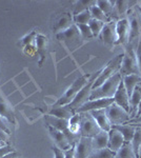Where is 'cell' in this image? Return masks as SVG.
Returning a JSON list of instances; mask_svg holds the SVG:
<instances>
[{
    "label": "cell",
    "mask_w": 141,
    "mask_h": 158,
    "mask_svg": "<svg viewBox=\"0 0 141 158\" xmlns=\"http://www.w3.org/2000/svg\"><path fill=\"white\" fill-rule=\"evenodd\" d=\"M130 22V37L127 44L132 45L136 50L141 38V10L140 6H134L129 10L126 14Z\"/></svg>",
    "instance_id": "obj_1"
},
{
    "label": "cell",
    "mask_w": 141,
    "mask_h": 158,
    "mask_svg": "<svg viewBox=\"0 0 141 158\" xmlns=\"http://www.w3.org/2000/svg\"><path fill=\"white\" fill-rule=\"evenodd\" d=\"M121 81L122 76L118 72L115 75H113L111 78L107 79L106 82L102 83L100 86L93 89L89 100H94V99L99 98H113Z\"/></svg>",
    "instance_id": "obj_2"
},
{
    "label": "cell",
    "mask_w": 141,
    "mask_h": 158,
    "mask_svg": "<svg viewBox=\"0 0 141 158\" xmlns=\"http://www.w3.org/2000/svg\"><path fill=\"white\" fill-rule=\"evenodd\" d=\"M119 73L122 77L129 75H140L137 57H136V50L130 44H126L124 47L123 58H122Z\"/></svg>",
    "instance_id": "obj_3"
},
{
    "label": "cell",
    "mask_w": 141,
    "mask_h": 158,
    "mask_svg": "<svg viewBox=\"0 0 141 158\" xmlns=\"http://www.w3.org/2000/svg\"><path fill=\"white\" fill-rule=\"evenodd\" d=\"M100 72H101V70H99V71H97L96 73L92 74L91 78L89 79V81L86 82V85H84L82 89H81L80 92H79L78 94H77L76 97L74 98V100L72 101L70 104H68V108H70L71 110H73L75 113H76L77 110H78L79 108H81V106H82L84 103L88 102V101L89 100L92 91H93L94 82L96 81V79L99 76Z\"/></svg>",
    "instance_id": "obj_4"
},
{
    "label": "cell",
    "mask_w": 141,
    "mask_h": 158,
    "mask_svg": "<svg viewBox=\"0 0 141 158\" xmlns=\"http://www.w3.org/2000/svg\"><path fill=\"white\" fill-rule=\"evenodd\" d=\"M91 75L92 74H84V75L80 76L79 78H77L76 80L72 83V85L70 88L66 90L65 93L54 104H55V106H68V104H70L72 101L74 100V98L76 97L77 94L80 92L81 89L86 85L89 79L91 78Z\"/></svg>",
    "instance_id": "obj_5"
},
{
    "label": "cell",
    "mask_w": 141,
    "mask_h": 158,
    "mask_svg": "<svg viewBox=\"0 0 141 158\" xmlns=\"http://www.w3.org/2000/svg\"><path fill=\"white\" fill-rule=\"evenodd\" d=\"M122 58H123V54L117 55L116 57H114L109 63H107L106 68L102 69L101 72L99 74V76L96 79V81L94 82L93 89L98 88V86L101 85L102 83L106 82L107 79L111 78L113 75H115L116 73L119 72L120 65H121V62H122Z\"/></svg>",
    "instance_id": "obj_6"
},
{
    "label": "cell",
    "mask_w": 141,
    "mask_h": 158,
    "mask_svg": "<svg viewBox=\"0 0 141 158\" xmlns=\"http://www.w3.org/2000/svg\"><path fill=\"white\" fill-rule=\"evenodd\" d=\"M101 132V129L95 121L89 112L80 113V134L83 137L93 138Z\"/></svg>",
    "instance_id": "obj_7"
},
{
    "label": "cell",
    "mask_w": 141,
    "mask_h": 158,
    "mask_svg": "<svg viewBox=\"0 0 141 158\" xmlns=\"http://www.w3.org/2000/svg\"><path fill=\"white\" fill-rule=\"evenodd\" d=\"M106 113L109 120L111 121L112 127L117 126V124L126 123L131 120L129 112L125 111L124 109H122L121 106H119L115 102L112 103L110 106H107L106 109Z\"/></svg>",
    "instance_id": "obj_8"
},
{
    "label": "cell",
    "mask_w": 141,
    "mask_h": 158,
    "mask_svg": "<svg viewBox=\"0 0 141 158\" xmlns=\"http://www.w3.org/2000/svg\"><path fill=\"white\" fill-rule=\"evenodd\" d=\"M112 103H114V98H99L94 99V100H89L81 108L77 110L76 113H84V112H92L97 111V110L106 109Z\"/></svg>",
    "instance_id": "obj_9"
},
{
    "label": "cell",
    "mask_w": 141,
    "mask_h": 158,
    "mask_svg": "<svg viewBox=\"0 0 141 158\" xmlns=\"http://www.w3.org/2000/svg\"><path fill=\"white\" fill-rule=\"evenodd\" d=\"M116 23L117 20H111L110 22L106 23L99 35L100 39L107 45H114L117 42Z\"/></svg>",
    "instance_id": "obj_10"
},
{
    "label": "cell",
    "mask_w": 141,
    "mask_h": 158,
    "mask_svg": "<svg viewBox=\"0 0 141 158\" xmlns=\"http://www.w3.org/2000/svg\"><path fill=\"white\" fill-rule=\"evenodd\" d=\"M116 33H117V42L116 44L126 45L130 37V22L127 17L117 20L116 23Z\"/></svg>",
    "instance_id": "obj_11"
},
{
    "label": "cell",
    "mask_w": 141,
    "mask_h": 158,
    "mask_svg": "<svg viewBox=\"0 0 141 158\" xmlns=\"http://www.w3.org/2000/svg\"><path fill=\"white\" fill-rule=\"evenodd\" d=\"M93 152V144H92V138L89 137H83L79 139V141L75 144V158H88L91 153Z\"/></svg>",
    "instance_id": "obj_12"
},
{
    "label": "cell",
    "mask_w": 141,
    "mask_h": 158,
    "mask_svg": "<svg viewBox=\"0 0 141 158\" xmlns=\"http://www.w3.org/2000/svg\"><path fill=\"white\" fill-rule=\"evenodd\" d=\"M48 133H50L51 137L53 138V140L55 141V146H57L59 149H61L62 151H66L72 147V144L70 143V141L66 138V136L64 133H62L61 131L52 128L51 126H47Z\"/></svg>",
    "instance_id": "obj_13"
},
{
    "label": "cell",
    "mask_w": 141,
    "mask_h": 158,
    "mask_svg": "<svg viewBox=\"0 0 141 158\" xmlns=\"http://www.w3.org/2000/svg\"><path fill=\"white\" fill-rule=\"evenodd\" d=\"M113 98H114L115 103L118 104L119 106H121L122 109H124L125 111H127L130 113V96L124 88L123 81L120 82V85L118 86L116 93H115Z\"/></svg>",
    "instance_id": "obj_14"
},
{
    "label": "cell",
    "mask_w": 141,
    "mask_h": 158,
    "mask_svg": "<svg viewBox=\"0 0 141 158\" xmlns=\"http://www.w3.org/2000/svg\"><path fill=\"white\" fill-rule=\"evenodd\" d=\"M57 38L61 41L65 42L68 45H72L73 43H77L80 38V33H79L78 29H77L76 24H73L71 27L65 30L64 32H61L57 34Z\"/></svg>",
    "instance_id": "obj_15"
},
{
    "label": "cell",
    "mask_w": 141,
    "mask_h": 158,
    "mask_svg": "<svg viewBox=\"0 0 141 158\" xmlns=\"http://www.w3.org/2000/svg\"><path fill=\"white\" fill-rule=\"evenodd\" d=\"M109 149L113 153H116L125 143L123 136L118 130L112 128L109 132Z\"/></svg>",
    "instance_id": "obj_16"
},
{
    "label": "cell",
    "mask_w": 141,
    "mask_h": 158,
    "mask_svg": "<svg viewBox=\"0 0 141 158\" xmlns=\"http://www.w3.org/2000/svg\"><path fill=\"white\" fill-rule=\"evenodd\" d=\"M93 118L95 119V121L97 122V124L99 126V128L101 129V131H106L109 132L112 129V123L109 120L106 113V109L102 110H97V111H92L89 112Z\"/></svg>",
    "instance_id": "obj_17"
},
{
    "label": "cell",
    "mask_w": 141,
    "mask_h": 158,
    "mask_svg": "<svg viewBox=\"0 0 141 158\" xmlns=\"http://www.w3.org/2000/svg\"><path fill=\"white\" fill-rule=\"evenodd\" d=\"M36 42V52L38 53L40 57V60L38 62L39 67H42V63L45 60V56H47V50H48V37H45L42 34H37V36L35 38Z\"/></svg>",
    "instance_id": "obj_18"
},
{
    "label": "cell",
    "mask_w": 141,
    "mask_h": 158,
    "mask_svg": "<svg viewBox=\"0 0 141 158\" xmlns=\"http://www.w3.org/2000/svg\"><path fill=\"white\" fill-rule=\"evenodd\" d=\"M0 117L4 118L6 121H9L10 124L16 126L17 121L14 112H13L11 106L7 103V101L1 96V94H0Z\"/></svg>",
    "instance_id": "obj_19"
},
{
    "label": "cell",
    "mask_w": 141,
    "mask_h": 158,
    "mask_svg": "<svg viewBox=\"0 0 141 158\" xmlns=\"http://www.w3.org/2000/svg\"><path fill=\"white\" fill-rule=\"evenodd\" d=\"M73 17L71 16L70 13H63L59 18L56 20V23L54 25L53 30L55 31V33H59L64 32L65 30H68V27H71L73 25Z\"/></svg>",
    "instance_id": "obj_20"
},
{
    "label": "cell",
    "mask_w": 141,
    "mask_h": 158,
    "mask_svg": "<svg viewBox=\"0 0 141 158\" xmlns=\"http://www.w3.org/2000/svg\"><path fill=\"white\" fill-rule=\"evenodd\" d=\"M74 114H75V112L71 110L68 106H55V104H53L52 108L48 111V115L66 119V120H68Z\"/></svg>",
    "instance_id": "obj_21"
},
{
    "label": "cell",
    "mask_w": 141,
    "mask_h": 158,
    "mask_svg": "<svg viewBox=\"0 0 141 158\" xmlns=\"http://www.w3.org/2000/svg\"><path fill=\"white\" fill-rule=\"evenodd\" d=\"M141 101V85H138L130 97V117L131 119L137 116L138 106Z\"/></svg>",
    "instance_id": "obj_22"
},
{
    "label": "cell",
    "mask_w": 141,
    "mask_h": 158,
    "mask_svg": "<svg viewBox=\"0 0 141 158\" xmlns=\"http://www.w3.org/2000/svg\"><path fill=\"white\" fill-rule=\"evenodd\" d=\"M44 119H45V122H47V126H51L52 128L58 130V131H61L62 133L68 130V120H66V119L58 118V117L48 115V114L45 115Z\"/></svg>",
    "instance_id": "obj_23"
},
{
    "label": "cell",
    "mask_w": 141,
    "mask_h": 158,
    "mask_svg": "<svg viewBox=\"0 0 141 158\" xmlns=\"http://www.w3.org/2000/svg\"><path fill=\"white\" fill-rule=\"evenodd\" d=\"M92 144H93V151L109 148V133L106 131H101L92 138Z\"/></svg>",
    "instance_id": "obj_24"
},
{
    "label": "cell",
    "mask_w": 141,
    "mask_h": 158,
    "mask_svg": "<svg viewBox=\"0 0 141 158\" xmlns=\"http://www.w3.org/2000/svg\"><path fill=\"white\" fill-rule=\"evenodd\" d=\"M122 81H123L125 90H126L127 94H129V96L131 97L135 89L141 83V76L140 75L124 76V77H122Z\"/></svg>",
    "instance_id": "obj_25"
},
{
    "label": "cell",
    "mask_w": 141,
    "mask_h": 158,
    "mask_svg": "<svg viewBox=\"0 0 141 158\" xmlns=\"http://www.w3.org/2000/svg\"><path fill=\"white\" fill-rule=\"evenodd\" d=\"M112 128L118 130V131L121 133L125 142L132 141L133 137H134V134H135V131H136V127L133 126V124H130V123L117 124V126H113Z\"/></svg>",
    "instance_id": "obj_26"
},
{
    "label": "cell",
    "mask_w": 141,
    "mask_h": 158,
    "mask_svg": "<svg viewBox=\"0 0 141 158\" xmlns=\"http://www.w3.org/2000/svg\"><path fill=\"white\" fill-rule=\"evenodd\" d=\"M115 158H138V157L135 154L131 142H125L123 146L115 153Z\"/></svg>",
    "instance_id": "obj_27"
},
{
    "label": "cell",
    "mask_w": 141,
    "mask_h": 158,
    "mask_svg": "<svg viewBox=\"0 0 141 158\" xmlns=\"http://www.w3.org/2000/svg\"><path fill=\"white\" fill-rule=\"evenodd\" d=\"M96 6L106 14V17L110 19L112 18L113 12H114L115 1H110V0H98L96 1Z\"/></svg>",
    "instance_id": "obj_28"
},
{
    "label": "cell",
    "mask_w": 141,
    "mask_h": 158,
    "mask_svg": "<svg viewBox=\"0 0 141 158\" xmlns=\"http://www.w3.org/2000/svg\"><path fill=\"white\" fill-rule=\"evenodd\" d=\"M89 11L91 13L92 19H96V20H98V21L103 22V23H107V22L111 21V19H110L109 17H106V14H104V13L96 6V2H95L94 6H92L89 7Z\"/></svg>",
    "instance_id": "obj_29"
},
{
    "label": "cell",
    "mask_w": 141,
    "mask_h": 158,
    "mask_svg": "<svg viewBox=\"0 0 141 158\" xmlns=\"http://www.w3.org/2000/svg\"><path fill=\"white\" fill-rule=\"evenodd\" d=\"M68 129L73 134H80V113H75L68 119Z\"/></svg>",
    "instance_id": "obj_30"
},
{
    "label": "cell",
    "mask_w": 141,
    "mask_h": 158,
    "mask_svg": "<svg viewBox=\"0 0 141 158\" xmlns=\"http://www.w3.org/2000/svg\"><path fill=\"white\" fill-rule=\"evenodd\" d=\"M95 2L96 1H91V0H79V1H77L75 6H74L73 15L79 14V13L84 11H88L92 6H94Z\"/></svg>",
    "instance_id": "obj_31"
},
{
    "label": "cell",
    "mask_w": 141,
    "mask_h": 158,
    "mask_svg": "<svg viewBox=\"0 0 141 158\" xmlns=\"http://www.w3.org/2000/svg\"><path fill=\"white\" fill-rule=\"evenodd\" d=\"M92 16L91 13L88 10V11L81 12L79 14L73 15V21L74 24H89V22L91 21Z\"/></svg>",
    "instance_id": "obj_32"
},
{
    "label": "cell",
    "mask_w": 141,
    "mask_h": 158,
    "mask_svg": "<svg viewBox=\"0 0 141 158\" xmlns=\"http://www.w3.org/2000/svg\"><path fill=\"white\" fill-rule=\"evenodd\" d=\"M88 158H115V153H113L109 148H106V149L93 151Z\"/></svg>",
    "instance_id": "obj_33"
},
{
    "label": "cell",
    "mask_w": 141,
    "mask_h": 158,
    "mask_svg": "<svg viewBox=\"0 0 141 158\" xmlns=\"http://www.w3.org/2000/svg\"><path fill=\"white\" fill-rule=\"evenodd\" d=\"M131 144H132L133 150H134L135 154L137 155V157H138L139 148L141 146V128H138V127H136V131H135L134 137H133L132 141H131Z\"/></svg>",
    "instance_id": "obj_34"
},
{
    "label": "cell",
    "mask_w": 141,
    "mask_h": 158,
    "mask_svg": "<svg viewBox=\"0 0 141 158\" xmlns=\"http://www.w3.org/2000/svg\"><path fill=\"white\" fill-rule=\"evenodd\" d=\"M104 24L106 23H103V22H101V21H98V20H96V19H91V21L89 22V29H91L92 33H93L94 37H99Z\"/></svg>",
    "instance_id": "obj_35"
},
{
    "label": "cell",
    "mask_w": 141,
    "mask_h": 158,
    "mask_svg": "<svg viewBox=\"0 0 141 158\" xmlns=\"http://www.w3.org/2000/svg\"><path fill=\"white\" fill-rule=\"evenodd\" d=\"M76 27H77V29H78L79 33H80V36L82 37L83 39H91V38L94 37L89 24H76Z\"/></svg>",
    "instance_id": "obj_36"
},
{
    "label": "cell",
    "mask_w": 141,
    "mask_h": 158,
    "mask_svg": "<svg viewBox=\"0 0 141 158\" xmlns=\"http://www.w3.org/2000/svg\"><path fill=\"white\" fill-rule=\"evenodd\" d=\"M36 36H37V34H36L35 31H33V32L31 33V34L27 35L25 37L22 38V39H21V42H20V44H21L22 47H25V48H27V45H31V43H32L33 40H35Z\"/></svg>",
    "instance_id": "obj_37"
},
{
    "label": "cell",
    "mask_w": 141,
    "mask_h": 158,
    "mask_svg": "<svg viewBox=\"0 0 141 158\" xmlns=\"http://www.w3.org/2000/svg\"><path fill=\"white\" fill-rule=\"evenodd\" d=\"M136 57H137L138 68H139V72L141 76V38H140V41L138 43L137 48H136Z\"/></svg>",
    "instance_id": "obj_38"
},
{
    "label": "cell",
    "mask_w": 141,
    "mask_h": 158,
    "mask_svg": "<svg viewBox=\"0 0 141 158\" xmlns=\"http://www.w3.org/2000/svg\"><path fill=\"white\" fill-rule=\"evenodd\" d=\"M14 148L11 147V146H2L0 147V158H1L2 156H4V155L9 154V153L11 152H14Z\"/></svg>",
    "instance_id": "obj_39"
},
{
    "label": "cell",
    "mask_w": 141,
    "mask_h": 158,
    "mask_svg": "<svg viewBox=\"0 0 141 158\" xmlns=\"http://www.w3.org/2000/svg\"><path fill=\"white\" fill-rule=\"evenodd\" d=\"M53 152H54V156L55 158H64V153L61 149H59L57 146H54L52 148Z\"/></svg>",
    "instance_id": "obj_40"
},
{
    "label": "cell",
    "mask_w": 141,
    "mask_h": 158,
    "mask_svg": "<svg viewBox=\"0 0 141 158\" xmlns=\"http://www.w3.org/2000/svg\"><path fill=\"white\" fill-rule=\"evenodd\" d=\"M64 153V158H75L74 157V153H75V144H73L70 149L66 150V151H63Z\"/></svg>",
    "instance_id": "obj_41"
},
{
    "label": "cell",
    "mask_w": 141,
    "mask_h": 158,
    "mask_svg": "<svg viewBox=\"0 0 141 158\" xmlns=\"http://www.w3.org/2000/svg\"><path fill=\"white\" fill-rule=\"evenodd\" d=\"M1 158H20V155H19V153L14 151V152H11V153H9V154L4 155V156H2Z\"/></svg>",
    "instance_id": "obj_42"
},
{
    "label": "cell",
    "mask_w": 141,
    "mask_h": 158,
    "mask_svg": "<svg viewBox=\"0 0 141 158\" xmlns=\"http://www.w3.org/2000/svg\"><path fill=\"white\" fill-rule=\"evenodd\" d=\"M129 123H141V114L138 116H136L135 118L131 119L129 121Z\"/></svg>",
    "instance_id": "obj_43"
},
{
    "label": "cell",
    "mask_w": 141,
    "mask_h": 158,
    "mask_svg": "<svg viewBox=\"0 0 141 158\" xmlns=\"http://www.w3.org/2000/svg\"><path fill=\"white\" fill-rule=\"evenodd\" d=\"M141 114V101H140V103H139V106H138V111H137V116L138 115H140Z\"/></svg>",
    "instance_id": "obj_44"
},
{
    "label": "cell",
    "mask_w": 141,
    "mask_h": 158,
    "mask_svg": "<svg viewBox=\"0 0 141 158\" xmlns=\"http://www.w3.org/2000/svg\"><path fill=\"white\" fill-rule=\"evenodd\" d=\"M126 123H129V122H126ZM130 124H133V126H135V127H138V128H141V123H130Z\"/></svg>",
    "instance_id": "obj_45"
},
{
    "label": "cell",
    "mask_w": 141,
    "mask_h": 158,
    "mask_svg": "<svg viewBox=\"0 0 141 158\" xmlns=\"http://www.w3.org/2000/svg\"><path fill=\"white\" fill-rule=\"evenodd\" d=\"M138 158H141V146L139 148V153H138Z\"/></svg>",
    "instance_id": "obj_46"
},
{
    "label": "cell",
    "mask_w": 141,
    "mask_h": 158,
    "mask_svg": "<svg viewBox=\"0 0 141 158\" xmlns=\"http://www.w3.org/2000/svg\"><path fill=\"white\" fill-rule=\"evenodd\" d=\"M141 85V83H140V85Z\"/></svg>",
    "instance_id": "obj_47"
},
{
    "label": "cell",
    "mask_w": 141,
    "mask_h": 158,
    "mask_svg": "<svg viewBox=\"0 0 141 158\" xmlns=\"http://www.w3.org/2000/svg\"><path fill=\"white\" fill-rule=\"evenodd\" d=\"M140 10H141V6H140Z\"/></svg>",
    "instance_id": "obj_48"
}]
</instances>
